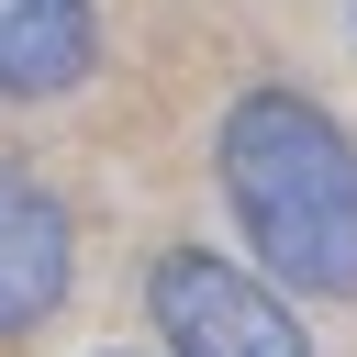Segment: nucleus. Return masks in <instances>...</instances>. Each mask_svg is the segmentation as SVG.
<instances>
[{
    "label": "nucleus",
    "instance_id": "f03ea898",
    "mask_svg": "<svg viewBox=\"0 0 357 357\" xmlns=\"http://www.w3.org/2000/svg\"><path fill=\"white\" fill-rule=\"evenodd\" d=\"M145 301H156V324H167L178 357H312L301 312H279V290H257L245 268H223L201 245H167L156 279H145Z\"/></svg>",
    "mask_w": 357,
    "mask_h": 357
},
{
    "label": "nucleus",
    "instance_id": "7ed1b4c3",
    "mask_svg": "<svg viewBox=\"0 0 357 357\" xmlns=\"http://www.w3.org/2000/svg\"><path fill=\"white\" fill-rule=\"evenodd\" d=\"M56 301H67V212L45 178L0 167V335L45 324Z\"/></svg>",
    "mask_w": 357,
    "mask_h": 357
},
{
    "label": "nucleus",
    "instance_id": "20e7f679",
    "mask_svg": "<svg viewBox=\"0 0 357 357\" xmlns=\"http://www.w3.org/2000/svg\"><path fill=\"white\" fill-rule=\"evenodd\" d=\"M100 56L89 0H0V100H56Z\"/></svg>",
    "mask_w": 357,
    "mask_h": 357
},
{
    "label": "nucleus",
    "instance_id": "f257e3e1",
    "mask_svg": "<svg viewBox=\"0 0 357 357\" xmlns=\"http://www.w3.org/2000/svg\"><path fill=\"white\" fill-rule=\"evenodd\" d=\"M223 201L245 223V245L268 257V279L346 301L357 290V145L324 100L301 89H245L223 112Z\"/></svg>",
    "mask_w": 357,
    "mask_h": 357
}]
</instances>
